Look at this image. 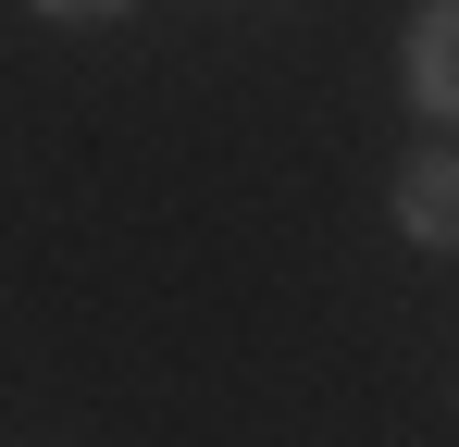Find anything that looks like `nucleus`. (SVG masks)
<instances>
[{
	"label": "nucleus",
	"instance_id": "3",
	"mask_svg": "<svg viewBox=\"0 0 459 447\" xmlns=\"http://www.w3.org/2000/svg\"><path fill=\"white\" fill-rule=\"evenodd\" d=\"M25 13H50V25H112V13H137V0H25Z\"/></svg>",
	"mask_w": 459,
	"mask_h": 447
},
{
	"label": "nucleus",
	"instance_id": "2",
	"mask_svg": "<svg viewBox=\"0 0 459 447\" xmlns=\"http://www.w3.org/2000/svg\"><path fill=\"white\" fill-rule=\"evenodd\" d=\"M397 87H410V112H422V125H459V0H422V13H410Z\"/></svg>",
	"mask_w": 459,
	"mask_h": 447
},
{
	"label": "nucleus",
	"instance_id": "1",
	"mask_svg": "<svg viewBox=\"0 0 459 447\" xmlns=\"http://www.w3.org/2000/svg\"><path fill=\"white\" fill-rule=\"evenodd\" d=\"M385 212H397L410 249H435V261H447V249H459V137L410 149V162H397V187H385Z\"/></svg>",
	"mask_w": 459,
	"mask_h": 447
}]
</instances>
